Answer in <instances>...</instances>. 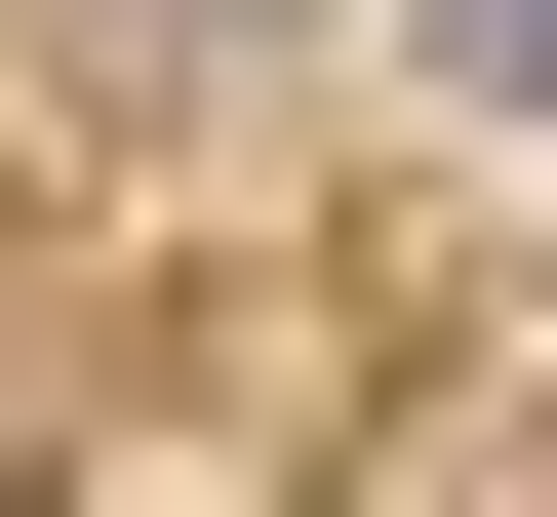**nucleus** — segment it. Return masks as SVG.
I'll return each instance as SVG.
<instances>
[{"mask_svg":"<svg viewBox=\"0 0 557 517\" xmlns=\"http://www.w3.org/2000/svg\"><path fill=\"white\" fill-rule=\"evenodd\" d=\"M478 40H557V0H478Z\"/></svg>","mask_w":557,"mask_h":517,"instance_id":"nucleus-1","label":"nucleus"}]
</instances>
